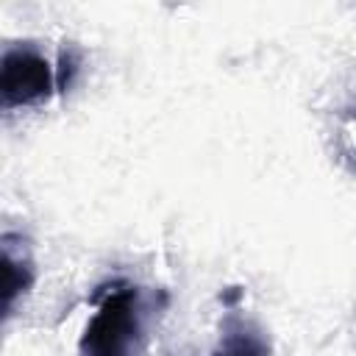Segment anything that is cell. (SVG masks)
Segmentation results:
<instances>
[{"mask_svg":"<svg viewBox=\"0 0 356 356\" xmlns=\"http://www.w3.org/2000/svg\"><path fill=\"white\" fill-rule=\"evenodd\" d=\"M145 337V303L134 284L114 281L103 289L83 334L78 356H139Z\"/></svg>","mask_w":356,"mask_h":356,"instance_id":"1","label":"cell"},{"mask_svg":"<svg viewBox=\"0 0 356 356\" xmlns=\"http://www.w3.org/2000/svg\"><path fill=\"white\" fill-rule=\"evenodd\" d=\"M58 89L50 58L33 44H17L0 56V114L44 103Z\"/></svg>","mask_w":356,"mask_h":356,"instance_id":"2","label":"cell"},{"mask_svg":"<svg viewBox=\"0 0 356 356\" xmlns=\"http://www.w3.org/2000/svg\"><path fill=\"white\" fill-rule=\"evenodd\" d=\"M36 281L33 248L22 234H0V323L17 309Z\"/></svg>","mask_w":356,"mask_h":356,"instance_id":"3","label":"cell"},{"mask_svg":"<svg viewBox=\"0 0 356 356\" xmlns=\"http://www.w3.org/2000/svg\"><path fill=\"white\" fill-rule=\"evenodd\" d=\"M209 356H270L267 334L242 314H228L220 328V339Z\"/></svg>","mask_w":356,"mask_h":356,"instance_id":"4","label":"cell"}]
</instances>
